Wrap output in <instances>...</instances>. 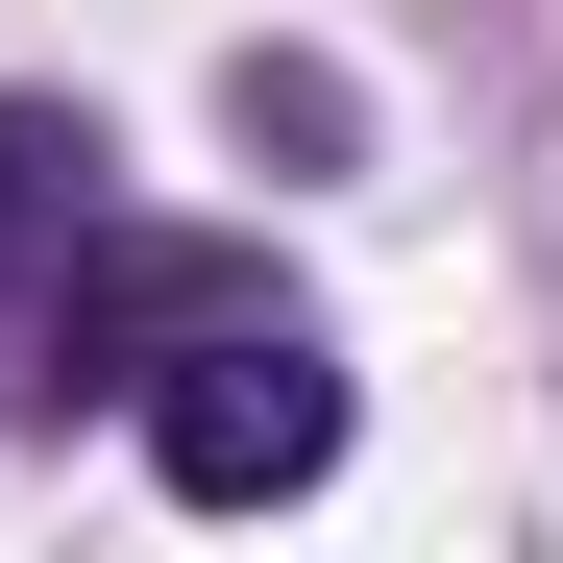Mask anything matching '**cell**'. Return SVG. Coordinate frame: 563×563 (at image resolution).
Returning a JSON list of instances; mask_svg holds the SVG:
<instances>
[{
    "mask_svg": "<svg viewBox=\"0 0 563 563\" xmlns=\"http://www.w3.org/2000/svg\"><path fill=\"white\" fill-rule=\"evenodd\" d=\"M147 465L197 515H295L319 465H343V367L295 343V319H221V343H172L147 367Z\"/></svg>",
    "mask_w": 563,
    "mask_h": 563,
    "instance_id": "cell-1",
    "label": "cell"
},
{
    "mask_svg": "<svg viewBox=\"0 0 563 563\" xmlns=\"http://www.w3.org/2000/svg\"><path fill=\"white\" fill-rule=\"evenodd\" d=\"M221 319H269V269L245 245H147V221H99L49 269V319L0 343V393H147L172 343H221Z\"/></svg>",
    "mask_w": 563,
    "mask_h": 563,
    "instance_id": "cell-2",
    "label": "cell"
},
{
    "mask_svg": "<svg viewBox=\"0 0 563 563\" xmlns=\"http://www.w3.org/2000/svg\"><path fill=\"white\" fill-rule=\"evenodd\" d=\"M221 123H245V147H295V172H343V147H367V99H343L319 49H245V74H221Z\"/></svg>",
    "mask_w": 563,
    "mask_h": 563,
    "instance_id": "cell-4",
    "label": "cell"
},
{
    "mask_svg": "<svg viewBox=\"0 0 563 563\" xmlns=\"http://www.w3.org/2000/svg\"><path fill=\"white\" fill-rule=\"evenodd\" d=\"M99 172H123V147L74 123V99H0V343H25V319H49V269H74V245L123 221Z\"/></svg>",
    "mask_w": 563,
    "mask_h": 563,
    "instance_id": "cell-3",
    "label": "cell"
}]
</instances>
